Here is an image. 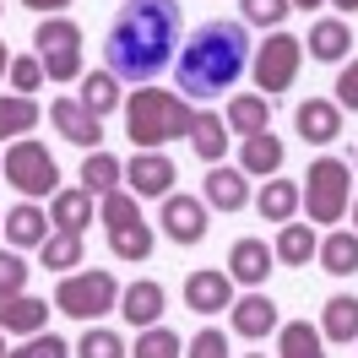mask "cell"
Wrapping results in <instances>:
<instances>
[{
    "mask_svg": "<svg viewBox=\"0 0 358 358\" xmlns=\"http://www.w3.org/2000/svg\"><path fill=\"white\" fill-rule=\"evenodd\" d=\"M38 125V103L27 92H0V141L6 136H27Z\"/></svg>",
    "mask_w": 358,
    "mask_h": 358,
    "instance_id": "f546056e",
    "label": "cell"
},
{
    "mask_svg": "<svg viewBox=\"0 0 358 358\" xmlns=\"http://www.w3.org/2000/svg\"><path fill=\"white\" fill-rule=\"evenodd\" d=\"M38 261H44V271H71L82 266V234H49L44 245H38Z\"/></svg>",
    "mask_w": 358,
    "mask_h": 358,
    "instance_id": "d6a6232c",
    "label": "cell"
},
{
    "mask_svg": "<svg viewBox=\"0 0 358 358\" xmlns=\"http://www.w3.org/2000/svg\"><path fill=\"white\" fill-rule=\"evenodd\" d=\"M76 358H131L125 353V342L114 331H103V326H87V336L76 342Z\"/></svg>",
    "mask_w": 358,
    "mask_h": 358,
    "instance_id": "8d00e7d4",
    "label": "cell"
},
{
    "mask_svg": "<svg viewBox=\"0 0 358 358\" xmlns=\"http://www.w3.org/2000/svg\"><path fill=\"white\" fill-rule=\"evenodd\" d=\"M353 49V33H348V22H336V17H326V22L310 27V55L315 60H342Z\"/></svg>",
    "mask_w": 358,
    "mask_h": 358,
    "instance_id": "1f68e13d",
    "label": "cell"
},
{
    "mask_svg": "<svg viewBox=\"0 0 358 358\" xmlns=\"http://www.w3.org/2000/svg\"><path fill=\"white\" fill-rule=\"evenodd\" d=\"M348 201H353V169L342 157H315L299 185V206H310V223H342Z\"/></svg>",
    "mask_w": 358,
    "mask_h": 358,
    "instance_id": "277c9868",
    "label": "cell"
},
{
    "mask_svg": "<svg viewBox=\"0 0 358 358\" xmlns=\"http://www.w3.org/2000/svg\"><path fill=\"white\" fill-rule=\"evenodd\" d=\"M228 131H234V136H261V131H271L266 92H239V98L228 103Z\"/></svg>",
    "mask_w": 358,
    "mask_h": 358,
    "instance_id": "44dd1931",
    "label": "cell"
},
{
    "mask_svg": "<svg viewBox=\"0 0 358 358\" xmlns=\"http://www.w3.org/2000/svg\"><path fill=\"white\" fill-rule=\"evenodd\" d=\"M245 169H228V163H212V174H206L201 196L206 206H217V212H239V206L250 201V185H245Z\"/></svg>",
    "mask_w": 358,
    "mask_h": 358,
    "instance_id": "9a60e30c",
    "label": "cell"
},
{
    "mask_svg": "<svg viewBox=\"0 0 358 358\" xmlns=\"http://www.w3.org/2000/svg\"><path fill=\"white\" fill-rule=\"evenodd\" d=\"M6 76H11V87H17V92H38V82H44V66H38V55H17Z\"/></svg>",
    "mask_w": 358,
    "mask_h": 358,
    "instance_id": "60d3db41",
    "label": "cell"
},
{
    "mask_svg": "<svg viewBox=\"0 0 358 358\" xmlns=\"http://www.w3.org/2000/svg\"><path fill=\"white\" fill-rule=\"evenodd\" d=\"M293 125H299V136H304V141L326 147V141H336V136H342V109H336L331 98H310V103H299V109H293Z\"/></svg>",
    "mask_w": 358,
    "mask_h": 358,
    "instance_id": "5bb4252c",
    "label": "cell"
},
{
    "mask_svg": "<svg viewBox=\"0 0 358 358\" xmlns=\"http://www.w3.org/2000/svg\"><path fill=\"white\" fill-rule=\"evenodd\" d=\"M49 326V304L27 293H0V331L11 336H38Z\"/></svg>",
    "mask_w": 358,
    "mask_h": 358,
    "instance_id": "4fadbf2b",
    "label": "cell"
},
{
    "mask_svg": "<svg viewBox=\"0 0 358 358\" xmlns=\"http://www.w3.org/2000/svg\"><path fill=\"white\" fill-rule=\"evenodd\" d=\"M6 185H17L22 196H60V163L44 141L22 136L17 147H6Z\"/></svg>",
    "mask_w": 358,
    "mask_h": 358,
    "instance_id": "52a82bcc",
    "label": "cell"
},
{
    "mask_svg": "<svg viewBox=\"0 0 358 358\" xmlns=\"http://www.w3.org/2000/svg\"><path fill=\"white\" fill-rule=\"evenodd\" d=\"M271 271V250L266 239H239V245L228 250V277L234 282H245V288H261Z\"/></svg>",
    "mask_w": 358,
    "mask_h": 358,
    "instance_id": "e0dca14e",
    "label": "cell"
},
{
    "mask_svg": "<svg viewBox=\"0 0 358 358\" xmlns=\"http://www.w3.org/2000/svg\"><path fill=\"white\" fill-rule=\"evenodd\" d=\"M245 358H261V353H245Z\"/></svg>",
    "mask_w": 358,
    "mask_h": 358,
    "instance_id": "f907efd6",
    "label": "cell"
},
{
    "mask_svg": "<svg viewBox=\"0 0 358 358\" xmlns=\"http://www.w3.org/2000/svg\"><path fill=\"white\" fill-rule=\"evenodd\" d=\"M120 315L131 320L136 331H147V326H157V315H163V282H152V277H141V282H131V288L120 293Z\"/></svg>",
    "mask_w": 358,
    "mask_h": 358,
    "instance_id": "2e32d148",
    "label": "cell"
},
{
    "mask_svg": "<svg viewBox=\"0 0 358 358\" xmlns=\"http://www.w3.org/2000/svg\"><path fill=\"white\" fill-rule=\"evenodd\" d=\"M331 6H342V11H358V0H331Z\"/></svg>",
    "mask_w": 358,
    "mask_h": 358,
    "instance_id": "bcb514c9",
    "label": "cell"
},
{
    "mask_svg": "<svg viewBox=\"0 0 358 358\" xmlns=\"http://www.w3.org/2000/svg\"><path fill=\"white\" fill-rule=\"evenodd\" d=\"M282 157H288V147H282V136H245V152H239V169H245L250 179H271L277 169H282Z\"/></svg>",
    "mask_w": 358,
    "mask_h": 358,
    "instance_id": "d6986e66",
    "label": "cell"
},
{
    "mask_svg": "<svg viewBox=\"0 0 358 358\" xmlns=\"http://www.w3.org/2000/svg\"><path fill=\"white\" fill-rule=\"evenodd\" d=\"M120 179H125V163L109 152H87V163H82V190L87 196H109V190H120Z\"/></svg>",
    "mask_w": 358,
    "mask_h": 358,
    "instance_id": "f1b7e54d",
    "label": "cell"
},
{
    "mask_svg": "<svg viewBox=\"0 0 358 358\" xmlns=\"http://www.w3.org/2000/svg\"><path fill=\"white\" fill-rule=\"evenodd\" d=\"M163 234L174 239V245H201L206 239V201H196V196H163Z\"/></svg>",
    "mask_w": 358,
    "mask_h": 358,
    "instance_id": "9c48e42d",
    "label": "cell"
},
{
    "mask_svg": "<svg viewBox=\"0 0 358 358\" xmlns=\"http://www.w3.org/2000/svg\"><path fill=\"white\" fill-rule=\"evenodd\" d=\"M120 304V282H114V271H66L60 277V288H55V310L71 315V320H98V315H109Z\"/></svg>",
    "mask_w": 358,
    "mask_h": 358,
    "instance_id": "5b68a950",
    "label": "cell"
},
{
    "mask_svg": "<svg viewBox=\"0 0 358 358\" xmlns=\"http://www.w3.org/2000/svg\"><path fill=\"white\" fill-rule=\"evenodd\" d=\"M185 358H228V336L217 326H206V331H196L185 342Z\"/></svg>",
    "mask_w": 358,
    "mask_h": 358,
    "instance_id": "74e56055",
    "label": "cell"
},
{
    "mask_svg": "<svg viewBox=\"0 0 358 358\" xmlns=\"http://www.w3.org/2000/svg\"><path fill=\"white\" fill-rule=\"evenodd\" d=\"M0 358H6V342H0Z\"/></svg>",
    "mask_w": 358,
    "mask_h": 358,
    "instance_id": "681fc988",
    "label": "cell"
},
{
    "mask_svg": "<svg viewBox=\"0 0 358 358\" xmlns=\"http://www.w3.org/2000/svg\"><path fill=\"white\" fill-rule=\"evenodd\" d=\"M98 217H103V228H125V223H141V206H136L131 190H109V196H98Z\"/></svg>",
    "mask_w": 358,
    "mask_h": 358,
    "instance_id": "d590c367",
    "label": "cell"
},
{
    "mask_svg": "<svg viewBox=\"0 0 358 358\" xmlns=\"http://www.w3.org/2000/svg\"><path fill=\"white\" fill-rule=\"evenodd\" d=\"M49 120H55V131L66 136L71 147H92V152H98L103 125H98V114H87L76 98H55V103H49Z\"/></svg>",
    "mask_w": 358,
    "mask_h": 358,
    "instance_id": "8fae6325",
    "label": "cell"
},
{
    "mask_svg": "<svg viewBox=\"0 0 358 358\" xmlns=\"http://www.w3.org/2000/svg\"><path fill=\"white\" fill-rule=\"evenodd\" d=\"M49 223L60 228V234H82L92 223V196L87 190H60L55 206H49Z\"/></svg>",
    "mask_w": 358,
    "mask_h": 358,
    "instance_id": "484cf974",
    "label": "cell"
},
{
    "mask_svg": "<svg viewBox=\"0 0 358 358\" xmlns=\"http://www.w3.org/2000/svg\"><path fill=\"white\" fill-rule=\"evenodd\" d=\"M299 60H304V44L293 33H271L266 44L255 49V87L266 92H288L293 76H299Z\"/></svg>",
    "mask_w": 358,
    "mask_h": 358,
    "instance_id": "ba28073f",
    "label": "cell"
},
{
    "mask_svg": "<svg viewBox=\"0 0 358 358\" xmlns=\"http://www.w3.org/2000/svg\"><path fill=\"white\" fill-rule=\"evenodd\" d=\"M0 71H11V55H6V44H0Z\"/></svg>",
    "mask_w": 358,
    "mask_h": 358,
    "instance_id": "7dc6e473",
    "label": "cell"
},
{
    "mask_svg": "<svg viewBox=\"0 0 358 358\" xmlns=\"http://www.w3.org/2000/svg\"><path fill=\"white\" fill-rule=\"evenodd\" d=\"M288 6H299V11H315V6H326V0H288Z\"/></svg>",
    "mask_w": 358,
    "mask_h": 358,
    "instance_id": "f6af8a7d",
    "label": "cell"
},
{
    "mask_svg": "<svg viewBox=\"0 0 358 358\" xmlns=\"http://www.w3.org/2000/svg\"><path fill=\"white\" fill-rule=\"evenodd\" d=\"M6 239H11V245H22V250H38L49 239V212H38V206L33 201H22V206H11V212H6Z\"/></svg>",
    "mask_w": 358,
    "mask_h": 358,
    "instance_id": "ffe728a7",
    "label": "cell"
},
{
    "mask_svg": "<svg viewBox=\"0 0 358 358\" xmlns=\"http://www.w3.org/2000/svg\"><path fill=\"white\" fill-rule=\"evenodd\" d=\"M277 348L282 358H326V336L310 320H288V326H277Z\"/></svg>",
    "mask_w": 358,
    "mask_h": 358,
    "instance_id": "4316f807",
    "label": "cell"
},
{
    "mask_svg": "<svg viewBox=\"0 0 358 358\" xmlns=\"http://www.w3.org/2000/svg\"><path fill=\"white\" fill-rule=\"evenodd\" d=\"M190 147H196V157H206V163H223V147H228L223 114H212V109L196 114V120H190Z\"/></svg>",
    "mask_w": 358,
    "mask_h": 358,
    "instance_id": "d4e9b609",
    "label": "cell"
},
{
    "mask_svg": "<svg viewBox=\"0 0 358 358\" xmlns=\"http://www.w3.org/2000/svg\"><path fill=\"white\" fill-rule=\"evenodd\" d=\"M353 163H358V152H353Z\"/></svg>",
    "mask_w": 358,
    "mask_h": 358,
    "instance_id": "816d5d0a",
    "label": "cell"
},
{
    "mask_svg": "<svg viewBox=\"0 0 358 358\" xmlns=\"http://www.w3.org/2000/svg\"><path fill=\"white\" fill-rule=\"evenodd\" d=\"M179 353H185V342H179V331H169V326L136 331V348H131V358H179Z\"/></svg>",
    "mask_w": 358,
    "mask_h": 358,
    "instance_id": "e575fe53",
    "label": "cell"
},
{
    "mask_svg": "<svg viewBox=\"0 0 358 358\" xmlns=\"http://www.w3.org/2000/svg\"><path fill=\"white\" fill-rule=\"evenodd\" d=\"M250 66V33L245 22H201L185 49L174 60V76H179V98H217L228 92Z\"/></svg>",
    "mask_w": 358,
    "mask_h": 358,
    "instance_id": "7a4b0ae2",
    "label": "cell"
},
{
    "mask_svg": "<svg viewBox=\"0 0 358 358\" xmlns=\"http://www.w3.org/2000/svg\"><path fill=\"white\" fill-rule=\"evenodd\" d=\"M320 250V239H315V223H282V234H277V261L282 266H310V255Z\"/></svg>",
    "mask_w": 358,
    "mask_h": 358,
    "instance_id": "cb8c5ba5",
    "label": "cell"
},
{
    "mask_svg": "<svg viewBox=\"0 0 358 358\" xmlns=\"http://www.w3.org/2000/svg\"><path fill=\"white\" fill-rule=\"evenodd\" d=\"M228 320H234V331H239V336L255 342V336L277 331V304H271L266 293H245V299H234V315H228Z\"/></svg>",
    "mask_w": 358,
    "mask_h": 358,
    "instance_id": "ac0fdd59",
    "label": "cell"
},
{
    "mask_svg": "<svg viewBox=\"0 0 358 358\" xmlns=\"http://www.w3.org/2000/svg\"><path fill=\"white\" fill-rule=\"evenodd\" d=\"M320 336H331V342H353L358 336V293H331V299H326Z\"/></svg>",
    "mask_w": 358,
    "mask_h": 358,
    "instance_id": "7402d4cb",
    "label": "cell"
},
{
    "mask_svg": "<svg viewBox=\"0 0 358 358\" xmlns=\"http://www.w3.org/2000/svg\"><path fill=\"white\" fill-rule=\"evenodd\" d=\"M261 217L266 223H293V212H299V185L293 179H266V190H261Z\"/></svg>",
    "mask_w": 358,
    "mask_h": 358,
    "instance_id": "4dcf8cb0",
    "label": "cell"
},
{
    "mask_svg": "<svg viewBox=\"0 0 358 358\" xmlns=\"http://www.w3.org/2000/svg\"><path fill=\"white\" fill-rule=\"evenodd\" d=\"M0 223H6V217H0Z\"/></svg>",
    "mask_w": 358,
    "mask_h": 358,
    "instance_id": "f5cc1de1",
    "label": "cell"
},
{
    "mask_svg": "<svg viewBox=\"0 0 358 358\" xmlns=\"http://www.w3.org/2000/svg\"><path fill=\"white\" fill-rule=\"evenodd\" d=\"M336 109H353L358 114V60H353V66H342V76H336Z\"/></svg>",
    "mask_w": 358,
    "mask_h": 358,
    "instance_id": "7bdbcfd3",
    "label": "cell"
},
{
    "mask_svg": "<svg viewBox=\"0 0 358 358\" xmlns=\"http://www.w3.org/2000/svg\"><path fill=\"white\" fill-rule=\"evenodd\" d=\"M190 98H179V92H163V87H136V98L125 103V136H131V147L141 152H157L163 141H179V136H190Z\"/></svg>",
    "mask_w": 358,
    "mask_h": 358,
    "instance_id": "3957f363",
    "label": "cell"
},
{
    "mask_svg": "<svg viewBox=\"0 0 358 358\" xmlns=\"http://www.w3.org/2000/svg\"><path fill=\"white\" fill-rule=\"evenodd\" d=\"M22 6H33V11H49V17H60L71 0H22Z\"/></svg>",
    "mask_w": 358,
    "mask_h": 358,
    "instance_id": "ee69618b",
    "label": "cell"
},
{
    "mask_svg": "<svg viewBox=\"0 0 358 358\" xmlns=\"http://www.w3.org/2000/svg\"><path fill=\"white\" fill-rule=\"evenodd\" d=\"M33 49H38V66H44L49 82H76L82 76V27L71 17H44L38 33H33Z\"/></svg>",
    "mask_w": 358,
    "mask_h": 358,
    "instance_id": "8992f818",
    "label": "cell"
},
{
    "mask_svg": "<svg viewBox=\"0 0 358 358\" xmlns=\"http://www.w3.org/2000/svg\"><path fill=\"white\" fill-rule=\"evenodd\" d=\"M353 223H358V201H353ZM353 234H358V228H353Z\"/></svg>",
    "mask_w": 358,
    "mask_h": 358,
    "instance_id": "c3c4849f",
    "label": "cell"
},
{
    "mask_svg": "<svg viewBox=\"0 0 358 358\" xmlns=\"http://www.w3.org/2000/svg\"><path fill=\"white\" fill-rule=\"evenodd\" d=\"M6 358H71V348H66L55 331H49V336L38 331V336H27L22 348H17V353H6Z\"/></svg>",
    "mask_w": 358,
    "mask_h": 358,
    "instance_id": "f35d334b",
    "label": "cell"
},
{
    "mask_svg": "<svg viewBox=\"0 0 358 358\" xmlns=\"http://www.w3.org/2000/svg\"><path fill=\"white\" fill-rule=\"evenodd\" d=\"M315 255H320V271H331V277H353V271H358V234L336 228V234L320 239Z\"/></svg>",
    "mask_w": 358,
    "mask_h": 358,
    "instance_id": "603a6c76",
    "label": "cell"
},
{
    "mask_svg": "<svg viewBox=\"0 0 358 358\" xmlns=\"http://www.w3.org/2000/svg\"><path fill=\"white\" fill-rule=\"evenodd\" d=\"M185 304L196 315H217V310H234V277L217 266H201L185 277Z\"/></svg>",
    "mask_w": 358,
    "mask_h": 358,
    "instance_id": "30bf717a",
    "label": "cell"
},
{
    "mask_svg": "<svg viewBox=\"0 0 358 358\" xmlns=\"http://www.w3.org/2000/svg\"><path fill=\"white\" fill-rule=\"evenodd\" d=\"M27 261L17 255V250H0V293H22L27 288Z\"/></svg>",
    "mask_w": 358,
    "mask_h": 358,
    "instance_id": "ab89813d",
    "label": "cell"
},
{
    "mask_svg": "<svg viewBox=\"0 0 358 358\" xmlns=\"http://www.w3.org/2000/svg\"><path fill=\"white\" fill-rule=\"evenodd\" d=\"M76 103L103 120L109 109H120V76H114V71H92V76H82V98H76Z\"/></svg>",
    "mask_w": 358,
    "mask_h": 358,
    "instance_id": "83f0119b",
    "label": "cell"
},
{
    "mask_svg": "<svg viewBox=\"0 0 358 358\" xmlns=\"http://www.w3.org/2000/svg\"><path fill=\"white\" fill-rule=\"evenodd\" d=\"M288 11H293L288 0H245V22H255V27H277Z\"/></svg>",
    "mask_w": 358,
    "mask_h": 358,
    "instance_id": "b9f144b4",
    "label": "cell"
},
{
    "mask_svg": "<svg viewBox=\"0 0 358 358\" xmlns=\"http://www.w3.org/2000/svg\"><path fill=\"white\" fill-rule=\"evenodd\" d=\"M125 179H131V196L141 201V196H169L179 174L163 152H136L131 163H125Z\"/></svg>",
    "mask_w": 358,
    "mask_h": 358,
    "instance_id": "7c38bea8",
    "label": "cell"
},
{
    "mask_svg": "<svg viewBox=\"0 0 358 358\" xmlns=\"http://www.w3.org/2000/svg\"><path fill=\"white\" fill-rule=\"evenodd\" d=\"M109 250L120 255V261H147V255H152V228H147V223L109 228Z\"/></svg>",
    "mask_w": 358,
    "mask_h": 358,
    "instance_id": "836d02e7",
    "label": "cell"
},
{
    "mask_svg": "<svg viewBox=\"0 0 358 358\" xmlns=\"http://www.w3.org/2000/svg\"><path fill=\"white\" fill-rule=\"evenodd\" d=\"M179 49V0H125L103 33V60L120 82H152L163 66H174Z\"/></svg>",
    "mask_w": 358,
    "mask_h": 358,
    "instance_id": "6da1fadb",
    "label": "cell"
}]
</instances>
